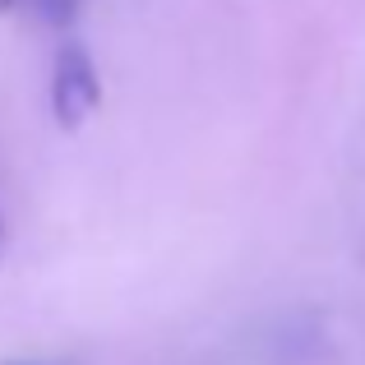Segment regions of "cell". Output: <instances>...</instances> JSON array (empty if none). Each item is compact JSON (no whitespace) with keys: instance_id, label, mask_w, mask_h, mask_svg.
Here are the masks:
<instances>
[{"instance_id":"6da1fadb","label":"cell","mask_w":365,"mask_h":365,"mask_svg":"<svg viewBox=\"0 0 365 365\" xmlns=\"http://www.w3.org/2000/svg\"><path fill=\"white\" fill-rule=\"evenodd\" d=\"M102 102V79L79 42H65L51 65V116L61 130H79Z\"/></svg>"},{"instance_id":"7a4b0ae2","label":"cell","mask_w":365,"mask_h":365,"mask_svg":"<svg viewBox=\"0 0 365 365\" xmlns=\"http://www.w3.org/2000/svg\"><path fill=\"white\" fill-rule=\"evenodd\" d=\"M37 5V14L46 19V24H56V28H65L74 14H79V0H33Z\"/></svg>"},{"instance_id":"3957f363","label":"cell","mask_w":365,"mask_h":365,"mask_svg":"<svg viewBox=\"0 0 365 365\" xmlns=\"http://www.w3.org/2000/svg\"><path fill=\"white\" fill-rule=\"evenodd\" d=\"M5 5H9V0H0V9H5Z\"/></svg>"}]
</instances>
